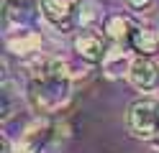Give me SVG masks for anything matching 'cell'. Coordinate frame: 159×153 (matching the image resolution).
I'll use <instances>...</instances> for the list:
<instances>
[{"label":"cell","instance_id":"cell-1","mask_svg":"<svg viewBox=\"0 0 159 153\" xmlns=\"http://www.w3.org/2000/svg\"><path fill=\"white\" fill-rule=\"evenodd\" d=\"M75 92V79L67 74V59H52L46 74L28 79L26 87V100L34 107V112L41 115H57L62 112Z\"/></svg>","mask_w":159,"mask_h":153},{"label":"cell","instance_id":"cell-2","mask_svg":"<svg viewBox=\"0 0 159 153\" xmlns=\"http://www.w3.org/2000/svg\"><path fill=\"white\" fill-rule=\"evenodd\" d=\"M126 128L139 140H152L159 135V97L144 95L134 100L126 110Z\"/></svg>","mask_w":159,"mask_h":153},{"label":"cell","instance_id":"cell-3","mask_svg":"<svg viewBox=\"0 0 159 153\" xmlns=\"http://www.w3.org/2000/svg\"><path fill=\"white\" fill-rule=\"evenodd\" d=\"M0 15L5 31L34 28V23L41 18V0H3Z\"/></svg>","mask_w":159,"mask_h":153},{"label":"cell","instance_id":"cell-4","mask_svg":"<svg viewBox=\"0 0 159 153\" xmlns=\"http://www.w3.org/2000/svg\"><path fill=\"white\" fill-rule=\"evenodd\" d=\"M77 10V0H41V20L59 33H67L72 28Z\"/></svg>","mask_w":159,"mask_h":153},{"label":"cell","instance_id":"cell-5","mask_svg":"<svg viewBox=\"0 0 159 153\" xmlns=\"http://www.w3.org/2000/svg\"><path fill=\"white\" fill-rule=\"evenodd\" d=\"M105 36V33H103ZM98 31L93 28H82L72 41V49H75V56L90 61V64H100L108 54V46H105V38H103Z\"/></svg>","mask_w":159,"mask_h":153},{"label":"cell","instance_id":"cell-6","mask_svg":"<svg viewBox=\"0 0 159 153\" xmlns=\"http://www.w3.org/2000/svg\"><path fill=\"white\" fill-rule=\"evenodd\" d=\"M44 44V36L34 28H16V31H5V46L13 56L18 59H26V56H34L41 51Z\"/></svg>","mask_w":159,"mask_h":153},{"label":"cell","instance_id":"cell-7","mask_svg":"<svg viewBox=\"0 0 159 153\" xmlns=\"http://www.w3.org/2000/svg\"><path fill=\"white\" fill-rule=\"evenodd\" d=\"M134 51L128 46H111L108 49L105 59L100 61V69H103V77L118 82V79H128V71L134 66Z\"/></svg>","mask_w":159,"mask_h":153},{"label":"cell","instance_id":"cell-8","mask_svg":"<svg viewBox=\"0 0 159 153\" xmlns=\"http://www.w3.org/2000/svg\"><path fill=\"white\" fill-rule=\"evenodd\" d=\"M128 82H131L134 89L144 92V95L154 92L159 84V66L154 64V59L152 56H136L131 71H128Z\"/></svg>","mask_w":159,"mask_h":153},{"label":"cell","instance_id":"cell-9","mask_svg":"<svg viewBox=\"0 0 159 153\" xmlns=\"http://www.w3.org/2000/svg\"><path fill=\"white\" fill-rule=\"evenodd\" d=\"M126 46L134 51L136 56H157L159 54V33L154 28H141L134 26L131 36H128Z\"/></svg>","mask_w":159,"mask_h":153},{"label":"cell","instance_id":"cell-10","mask_svg":"<svg viewBox=\"0 0 159 153\" xmlns=\"http://www.w3.org/2000/svg\"><path fill=\"white\" fill-rule=\"evenodd\" d=\"M21 97H23L21 84L5 74L3 77V84H0V115H3V120L5 117H13L18 112L16 105H21Z\"/></svg>","mask_w":159,"mask_h":153},{"label":"cell","instance_id":"cell-11","mask_svg":"<svg viewBox=\"0 0 159 153\" xmlns=\"http://www.w3.org/2000/svg\"><path fill=\"white\" fill-rule=\"evenodd\" d=\"M131 31H134V23L123 13H111L103 18V33H105V38L116 41V44H126Z\"/></svg>","mask_w":159,"mask_h":153},{"label":"cell","instance_id":"cell-12","mask_svg":"<svg viewBox=\"0 0 159 153\" xmlns=\"http://www.w3.org/2000/svg\"><path fill=\"white\" fill-rule=\"evenodd\" d=\"M75 20L82 28H93L98 20H103V10L95 0H77V10H75Z\"/></svg>","mask_w":159,"mask_h":153},{"label":"cell","instance_id":"cell-13","mask_svg":"<svg viewBox=\"0 0 159 153\" xmlns=\"http://www.w3.org/2000/svg\"><path fill=\"white\" fill-rule=\"evenodd\" d=\"M69 135H72V125H69L67 120H57V122H52V140L64 143V140H69Z\"/></svg>","mask_w":159,"mask_h":153},{"label":"cell","instance_id":"cell-14","mask_svg":"<svg viewBox=\"0 0 159 153\" xmlns=\"http://www.w3.org/2000/svg\"><path fill=\"white\" fill-rule=\"evenodd\" d=\"M123 3L131 10H146L149 5H152V0H123Z\"/></svg>","mask_w":159,"mask_h":153},{"label":"cell","instance_id":"cell-15","mask_svg":"<svg viewBox=\"0 0 159 153\" xmlns=\"http://www.w3.org/2000/svg\"><path fill=\"white\" fill-rule=\"evenodd\" d=\"M39 153H64V148H62V143H57V140H49L46 146L39 151Z\"/></svg>","mask_w":159,"mask_h":153},{"label":"cell","instance_id":"cell-16","mask_svg":"<svg viewBox=\"0 0 159 153\" xmlns=\"http://www.w3.org/2000/svg\"><path fill=\"white\" fill-rule=\"evenodd\" d=\"M154 31L159 33V15H157V20H154Z\"/></svg>","mask_w":159,"mask_h":153}]
</instances>
